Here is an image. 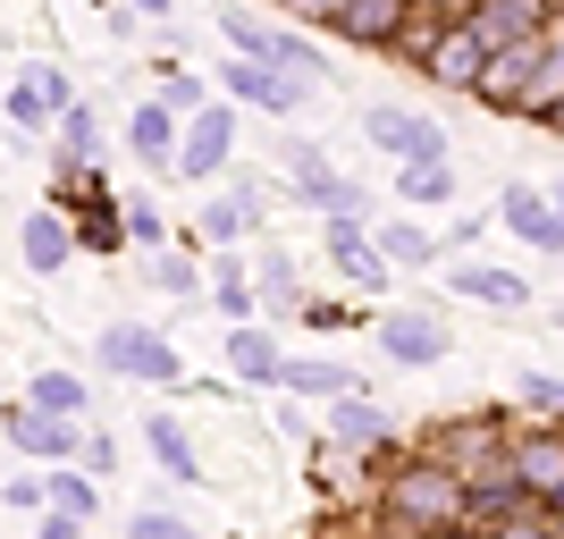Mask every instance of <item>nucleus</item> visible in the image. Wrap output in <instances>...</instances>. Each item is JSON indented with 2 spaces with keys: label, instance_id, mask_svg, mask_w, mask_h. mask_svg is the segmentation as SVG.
<instances>
[{
  "label": "nucleus",
  "instance_id": "obj_1",
  "mask_svg": "<svg viewBox=\"0 0 564 539\" xmlns=\"http://www.w3.org/2000/svg\"><path fill=\"white\" fill-rule=\"evenodd\" d=\"M101 371L143 379V388H177V379H186V354L169 346V337H152V328L118 321V328H101Z\"/></svg>",
  "mask_w": 564,
  "mask_h": 539
},
{
  "label": "nucleus",
  "instance_id": "obj_2",
  "mask_svg": "<svg viewBox=\"0 0 564 539\" xmlns=\"http://www.w3.org/2000/svg\"><path fill=\"white\" fill-rule=\"evenodd\" d=\"M547 60V34H522V43H497L489 60H480V76H471V94L489 101V110H522V94H531V76H540Z\"/></svg>",
  "mask_w": 564,
  "mask_h": 539
},
{
  "label": "nucleus",
  "instance_id": "obj_3",
  "mask_svg": "<svg viewBox=\"0 0 564 539\" xmlns=\"http://www.w3.org/2000/svg\"><path fill=\"white\" fill-rule=\"evenodd\" d=\"M362 136H371L379 152H397L404 169H422V161H447V136H438V127H430L422 110H397V101H371Z\"/></svg>",
  "mask_w": 564,
  "mask_h": 539
},
{
  "label": "nucleus",
  "instance_id": "obj_4",
  "mask_svg": "<svg viewBox=\"0 0 564 539\" xmlns=\"http://www.w3.org/2000/svg\"><path fill=\"white\" fill-rule=\"evenodd\" d=\"M228 152H236V110L228 101H203V110L177 127V169H186V177H219Z\"/></svg>",
  "mask_w": 564,
  "mask_h": 539
},
{
  "label": "nucleus",
  "instance_id": "obj_5",
  "mask_svg": "<svg viewBox=\"0 0 564 539\" xmlns=\"http://www.w3.org/2000/svg\"><path fill=\"white\" fill-rule=\"evenodd\" d=\"M286 169H295V186H304V203H321L329 219H362V212H371V194L354 186V177H337V169L321 161L312 143H286Z\"/></svg>",
  "mask_w": 564,
  "mask_h": 539
},
{
  "label": "nucleus",
  "instance_id": "obj_6",
  "mask_svg": "<svg viewBox=\"0 0 564 539\" xmlns=\"http://www.w3.org/2000/svg\"><path fill=\"white\" fill-rule=\"evenodd\" d=\"M388 506H397L404 522H422V531H438L447 515H464V481H455V472H404L397 489H388Z\"/></svg>",
  "mask_w": 564,
  "mask_h": 539
},
{
  "label": "nucleus",
  "instance_id": "obj_7",
  "mask_svg": "<svg viewBox=\"0 0 564 539\" xmlns=\"http://www.w3.org/2000/svg\"><path fill=\"white\" fill-rule=\"evenodd\" d=\"M0 413H9V439H18L25 455H43V464H59V455L85 446V430H76L68 413H43V405H0Z\"/></svg>",
  "mask_w": 564,
  "mask_h": 539
},
{
  "label": "nucleus",
  "instance_id": "obj_8",
  "mask_svg": "<svg viewBox=\"0 0 564 539\" xmlns=\"http://www.w3.org/2000/svg\"><path fill=\"white\" fill-rule=\"evenodd\" d=\"M379 346H388V363H404V371H430V363H447V328L430 321V312H388Z\"/></svg>",
  "mask_w": 564,
  "mask_h": 539
},
{
  "label": "nucleus",
  "instance_id": "obj_9",
  "mask_svg": "<svg viewBox=\"0 0 564 539\" xmlns=\"http://www.w3.org/2000/svg\"><path fill=\"white\" fill-rule=\"evenodd\" d=\"M68 76L59 68H34V76H18V85H9V118H18L25 136H43V127H59V110H68Z\"/></svg>",
  "mask_w": 564,
  "mask_h": 539
},
{
  "label": "nucleus",
  "instance_id": "obj_10",
  "mask_svg": "<svg viewBox=\"0 0 564 539\" xmlns=\"http://www.w3.org/2000/svg\"><path fill=\"white\" fill-rule=\"evenodd\" d=\"M471 34H480V51H497V43H522V34H540L547 25V0H471Z\"/></svg>",
  "mask_w": 564,
  "mask_h": 539
},
{
  "label": "nucleus",
  "instance_id": "obj_11",
  "mask_svg": "<svg viewBox=\"0 0 564 539\" xmlns=\"http://www.w3.org/2000/svg\"><path fill=\"white\" fill-rule=\"evenodd\" d=\"M480 60H489V51H480V34H471V25H447V34L430 43L422 76H430V85H464V94H471V76H480Z\"/></svg>",
  "mask_w": 564,
  "mask_h": 539
},
{
  "label": "nucleus",
  "instance_id": "obj_12",
  "mask_svg": "<svg viewBox=\"0 0 564 539\" xmlns=\"http://www.w3.org/2000/svg\"><path fill=\"white\" fill-rule=\"evenodd\" d=\"M329 254H337V270H346L362 295H379V287H388V254H379V245L354 228V219H337V228H329Z\"/></svg>",
  "mask_w": 564,
  "mask_h": 539
},
{
  "label": "nucleus",
  "instance_id": "obj_13",
  "mask_svg": "<svg viewBox=\"0 0 564 539\" xmlns=\"http://www.w3.org/2000/svg\"><path fill=\"white\" fill-rule=\"evenodd\" d=\"M18 245H25V270H34V279H51V270H68V254H76V228H68L59 212H34Z\"/></svg>",
  "mask_w": 564,
  "mask_h": 539
},
{
  "label": "nucleus",
  "instance_id": "obj_14",
  "mask_svg": "<svg viewBox=\"0 0 564 539\" xmlns=\"http://www.w3.org/2000/svg\"><path fill=\"white\" fill-rule=\"evenodd\" d=\"M447 287H455V295H471V304H506V312L531 304V287H522L514 270H489V261H464V270H447Z\"/></svg>",
  "mask_w": 564,
  "mask_h": 539
},
{
  "label": "nucleus",
  "instance_id": "obj_15",
  "mask_svg": "<svg viewBox=\"0 0 564 539\" xmlns=\"http://www.w3.org/2000/svg\"><path fill=\"white\" fill-rule=\"evenodd\" d=\"M279 363H286L279 337H261V328H245V321L228 328V371H236V379H253V388H279Z\"/></svg>",
  "mask_w": 564,
  "mask_h": 539
},
{
  "label": "nucleus",
  "instance_id": "obj_16",
  "mask_svg": "<svg viewBox=\"0 0 564 539\" xmlns=\"http://www.w3.org/2000/svg\"><path fill=\"white\" fill-rule=\"evenodd\" d=\"M228 94L253 101V110H295V85H286L270 60H228Z\"/></svg>",
  "mask_w": 564,
  "mask_h": 539
},
{
  "label": "nucleus",
  "instance_id": "obj_17",
  "mask_svg": "<svg viewBox=\"0 0 564 539\" xmlns=\"http://www.w3.org/2000/svg\"><path fill=\"white\" fill-rule=\"evenodd\" d=\"M253 219H261V194H253V177H236V194L203 203V236H212V245H236V236H253Z\"/></svg>",
  "mask_w": 564,
  "mask_h": 539
},
{
  "label": "nucleus",
  "instance_id": "obj_18",
  "mask_svg": "<svg viewBox=\"0 0 564 539\" xmlns=\"http://www.w3.org/2000/svg\"><path fill=\"white\" fill-rule=\"evenodd\" d=\"M127 143H135V161L169 169V161H177V110H161V101H143V110L127 118Z\"/></svg>",
  "mask_w": 564,
  "mask_h": 539
},
{
  "label": "nucleus",
  "instance_id": "obj_19",
  "mask_svg": "<svg viewBox=\"0 0 564 539\" xmlns=\"http://www.w3.org/2000/svg\"><path fill=\"white\" fill-rule=\"evenodd\" d=\"M497 219H506L514 236H531V245H547V254H564V245H556V219H547V194H540V186H506Z\"/></svg>",
  "mask_w": 564,
  "mask_h": 539
},
{
  "label": "nucleus",
  "instance_id": "obj_20",
  "mask_svg": "<svg viewBox=\"0 0 564 539\" xmlns=\"http://www.w3.org/2000/svg\"><path fill=\"white\" fill-rule=\"evenodd\" d=\"M143 446L161 455V472H169V481H203V455H194L186 422H169V413H152V422H143Z\"/></svg>",
  "mask_w": 564,
  "mask_h": 539
},
{
  "label": "nucleus",
  "instance_id": "obj_21",
  "mask_svg": "<svg viewBox=\"0 0 564 539\" xmlns=\"http://www.w3.org/2000/svg\"><path fill=\"white\" fill-rule=\"evenodd\" d=\"M404 9H413V0H346V9H337V34H354V43H388V34L404 25Z\"/></svg>",
  "mask_w": 564,
  "mask_h": 539
},
{
  "label": "nucleus",
  "instance_id": "obj_22",
  "mask_svg": "<svg viewBox=\"0 0 564 539\" xmlns=\"http://www.w3.org/2000/svg\"><path fill=\"white\" fill-rule=\"evenodd\" d=\"M279 388H286V397H321V405H329V397L354 388V371H346V363H304V354H295V363H279Z\"/></svg>",
  "mask_w": 564,
  "mask_h": 539
},
{
  "label": "nucleus",
  "instance_id": "obj_23",
  "mask_svg": "<svg viewBox=\"0 0 564 539\" xmlns=\"http://www.w3.org/2000/svg\"><path fill=\"white\" fill-rule=\"evenodd\" d=\"M43 506H51V515H76V522H85V515L101 506V481H94V472H43Z\"/></svg>",
  "mask_w": 564,
  "mask_h": 539
},
{
  "label": "nucleus",
  "instance_id": "obj_24",
  "mask_svg": "<svg viewBox=\"0 0 564 539\" xmlns=\"http://www.w3.org/2000/svg\"><path fill=\"white\" fill-rule=\"evenodd\" d=\"M329 405H337L329 430H337L346 446H379V439H388V413H379V405H362L354 388H346V397H329Z\"/></svg>",
  "mask_w": 564,
  "mask_h": 539
},
{
  "label": "nucleus",
  "instance_id": "obj_25",
  "mask_svg": "<svg viewBox=\"0 0 564 539\" xmlns=\"http://www.w3.org/2000/svg\"><path fill=\"white\" fill-rule=\"evenodd\" d=\"M25 405H43V413H68V422H85V379H76V371H34Z\"/></svg>",
  "mask_w": 564,
  "mask_h": 539
},
{
  "label": "nucleus",
  "instance_id": "obj_26",
  "mask_svg": "<svg viewBox=\"0 0 564 539\" xmlns=\"http://www.w3.org/2000/svg\"><path fill=\"white\" fill-rule=\"evenodd\" d=\"M219 34H228V51H245V60H270V43H279V25H261V18H245V9H219Z\"/></svg>",
  "mask_w": 564,
  "mask_h": 539
},
{
  "label": "nucleus",
  "instance_id": "obj_27",
  "mask_svg": "<svg viewBox=\"0 0 564 539\" xmlns=\"http://www.w3.org/2000/svg\"><path fill=\"white\" fill-rule=\"evenodd\" d=\"M404 203H430V212H438V203H455V169H447V161L404 169Z\"/></svg>",
  "mask_w": 564,
  "mask_h": 539
},
{
  "label": "nucleus",
  "instance_id": "obj_28",
  "mask_svg": "<svg viewBox=\"0 0 564 539\" xmlns=\"http://www.w3.org/2000/svg\"><path fill=\"white\" fill-rule=\"evenodd\" d=\"M371 245H379L388 261H413V270H430V261H438V245H430L422 228H404V219H397V228H379Z\"/></svg>",
  "mask_w": 564,
  "mask_h": 539
},
{
  "label": "nucleus",
  "instance_id": "obj_29",
  "mask_svg": "<svg viewBox=\"0 0 564 539\" xmlns=\"http://www.w3.org/2000/svg\"><path fill=\"white\" fill-rule=\"evenodd\" d=\"M59 152H68V161H94V152H101L94 110H85V101H68V110H59Z\"/></svg>",
  "mask_w": 564,
  "mask_h": 539
},
{
  "label": "nucleus",
  "instance_id": "obj_30",
  "mask_svg": "<svg viewBox=\"0 0 564 539\" xmlns=\"http://www.w3.org/2000/svg\"><path fill=\"white\" fill-rule=\"evenodd\" d=\"M219 279H212V295H219V312H228V321H245V312H253V287H245V270H236V261H212Z\"/></svg>",
  "mask_w": 564,
  "mask_h": 539
},
{
  "label": "nucleus",
  "instance_id": "obj_31",
  "mask_svg": "<svg viewBox=\"0 0 564 539\" xmlns=\"http://www.w3.org/2000/svg\"><path fill=\"white\" fill-rule=\"evenodd\" d=\"M127 539H194V522H186V515H161V506H143V515L127 522Z\"/></svg>",
  "mask_w": 564,
  "mask_h": 539
},
{
  "label": "nucleus",
  "instance_id": "obj_32",
  "mask_svg": "<svg viewBox=\"0 0 564 539\" xmlns=\"http://www.w3.org/2000/svg\"><path fill=\"white\" fill-rule=\"evenodd\" d=\"M161 110L194 118V110H203V85H194V76H169V68H161Z\"/></svg>",
  "mask_w": 564,
  "mask_h": 539
},
{
  "label": "nucleus",
  "instance_id": "obj_33",
  "mask_svg": "<svg viewBox=\"0 0 564 539\" xmlns=\"http://www.w3.org/2000/svg\"><path fill=\"white\" fill-rule=\"evenodd\" d=\"M514 388H522V405H540V413H564V379H547V371H522Z\"/></svg>",
  "mask_w": 564,
  "mask_h": 539
},
{
  "label": "nucleus",
  "instance_id": "obj_34",
  "mask_svg": "<svg viewBox=\"0 0 564 539\" xmlns=\"http://www.w3.org/2000/svg\"><path fill=\"white\" fill-rule=\"evenodd\" d=\"M152 287H161V295H203V279H194L186 261H161V270H152Z\"/></svg>",
  "mask_w": 564,
  "mask_h": 539
},
{
  "label": "nucleus",
  "instance_id": "obj_35",
  "mask_svg": "<svg viewBox=\"0 0 564 539\" xmlns=\"http://www.w3.org/2000/svg\"><path fill=\"white\" fill-rule=\"evenodd\" d=\"M127 236H135V245H161V212H152V203H135V212H127Z\"/></svg>",
  "mask_w": 564,
  "mask_h": 539
},
{
  "label": "nucleus",
  "instance_id": "obj_36",
  "mask_svg": "<svg viewBox=\"0 0 564 539\" xmlns=\"http://www.w3.org/2000/svg\"><path fill=\"white\" fill-rule=\"evenodd\" d=\"M76 455H85V472H94V481H110V472H118V446H110V439H85Z\"/></svg>",
  "mask_w": 564,
  "mask_h": 539
},
{
  "label": "nucleus",
  "instance_id": "obj_37",
  "mask_svg": "<svg viewBox=\"0 0 564 539\" xmlns=\"http://www.w3.org/2000/svg\"><path fill=\"white\" fill-rule=\"evenodd\" d=\"M43 539H85V522H76V515H51V522H43Z\"/></svg>",
  "mask_w": 564,
  "mask_h": 539
},
{
  "label": "nucleus",
  "instance_id": "obj_38",
  "mask_svg": "<svg viewBox=\"0 0 564 539\" xmlns=\"http://www.w3.org/2000/svg\"><path fill=\"white\" fill-rule=\"evenodd\" d=\"M286 9H304V18H337L346 0H286Z\"/></svg>",
  "mask_w": 564,
  "mask_h": 539
},
{
  "label": "nucleus",
  "instance_id": "obj_39",
  "mask_svg": "<svg viewBox=\"0 0 564 539\" xmlns=\"http://www.w3.org/2000/svg\"><path fill=\"white\" fill-rule=\"evenodd\" d=\"M547 219H556V245H564V186L547 194Z\"/></svg>",
  "mask_w": 564,
  "mask_h": 539
},
{
  "label": "nucleus",
  "instance_id": "obj_40",
  "mask_svg": "<svg viewBox=\"0 0 564 539\" xmlns=\"http://www.w3.org/2000/svg\"><path fill=\"white\" fill-rule=\"evenodd\" d=\"M135 18H169V0H135Z\"/></svg>",
  "mask_w": 564,
  "mask_h": 539
},
{
  "label": "nucleus",
  "instance_id": "obj_41",
  "mask_svg": "<svg viewBox=\"0 0 564 539\" xmlns=\"http://www.w3.org/2000/svg\"><path fill=\"white\" fill-rule=\"evenodd\" d=\"M430 9H447V18H471V0H430Z\"/></svg>",
  "mask_w": 564,
  "mask_h": 539
},
{
  "label": "nucleus",
  "instance_id": "obj_42",
  "mask_svg": "<svg viewBox=\"0 0 564 539\" xmlns=\"http://www.w3.org/2000/svg\"><path fill=\"white\" fill-rule=\"evenodd\" d=\"M506 539H547V531H531V522H522V531H506Z\"/></svg>",
  "mask_w": 564,
  "mask_h": 539
},
{
  "label": "nucleus",
  "instance_id": "obj_43",
  "mask_svg": "<svg viewBox=\"0 0 564 539\" xmlns=\"http://www.w3.org/2000/svg\"><path fill=\"white\" fill-rule=\"evenodd\" d=\"M547 118H564V94H556V110H547Z\"/></svg>",
  "mask_w": 564,
  "mask_h": 539
},
{
  "label": "nucleus",
  "instance_id": "obj_44",
  "mask_svg": "<svg viewBox=\"0 0 564 539\" xmlns=\"http://www.w3.org/2000/svg\"><path fill=\"white\" fill-rule=\"evenodd\" d=\"M430 539H438V531H430ZM447 539H464V531H447Z\"/></svg>",
  "mask_w": 564,
  "mask_h": 539
},
{
  "label": "nucleus",
  "instance_id": "obj_45",
  "mask_svg": "<svg viewBox=\"0 0 564 539\" xmlns=\"http://www.w3.org/2000/svg\"><path fill=\"white\" fill-rule=\"evenodd\" d=\"M556 51H564V43H556Z\"/></svg>",
  "mask_w": 564,
  "mask_h": 539
}]
</instances>
